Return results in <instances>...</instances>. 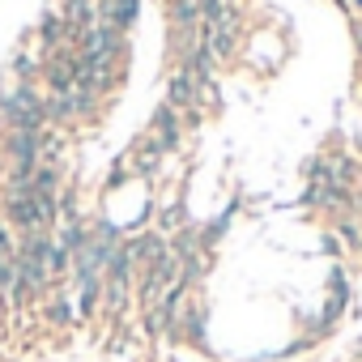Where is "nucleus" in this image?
Returning a JSON list of instances; mask_svg holds the SVG:
<instances>
[{
  "label": "nucleus",
  "mask_w": 362,
  "mask_h": 362,
  "mask_svg": "<svg viewBox=\"0 0 362 362\" xmlns=\"http://www.w3.org/2000/svg\"><path fill=\"white\" fill-rule=\"evenodd\" d=\"M184 94H188V81H184V77H179V81L170 86V98H179V103H184Z\"/></svg>",
  "instance_id": "obj_1"
},
{
  "label": "nucleus",
  "mask_w": 362,
  "mask_h": 362,
  "mask_svg": "<svg viewBox=\"0 0 362 362\" xmlns=\"http://www.w3.org/2000/svg\"><path fill=\"white\" fill-rule=\"evenodd\" d=\"M132 9H136V0H124V18H132Z\"/></svg>",
  "instance_id": "obj_3"
},
{
  "label": "nucleus",
  "mask_w": 362,
  "mask_h": 362,
  "mask_svg": "<svg viewBox=\"0 0 362 362\" xmlns=\"http://www.w3.org/2000/svg\"><path fill=\"white\" fill-rule=\"evenodd\" d=\"M358 5H362V0H358Z\"/></svg>",
  "instance_id": "obj_4"
},
{
  "label": "nucleus",
  "mask_w": 362,
  "mask_h": 362,
  "mask_svg": "<svg viewBox=\"0 0 362 362\" xmlns=\"http://www.w3.org/2000/svg\"><path fill=\"white\" fill-rule=\"evenodd\" d=\"M179 5V18H192V9H197V0H175Z\"/></svg>",
  "instance_id": "obj_2"
}]
</instances>
